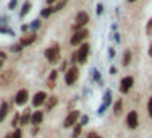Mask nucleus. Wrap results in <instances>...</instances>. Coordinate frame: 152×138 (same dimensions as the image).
Wrapping results in <instances>:
<instances>
[{"label": "nucleus", "instance_id": "42", "mask_svg": "<svg viewBox=\"0 0 152 138\" xmlns=\"http://www.w3.org/2000/svg\"><path fill=\"white\" fill-rule=\"evenodd\" d=\"M5 138H12V133H8V135H7Z\"/></svg>", "mask_w": 152, "mask_h": 138}, {"label": "nucleus", "instance_id": "39", "mask_svg": "<svg viewBox=\"0 0 152 138\" xmlns=\"http://www.w3.org/2000/svg\"><path fill=\"white\" fill-rule=\"evenodd\" d=\"M28 28H29V26H26V24H23V26H21V31H23V32H24V31H28Z\"/></svg>", "mask_w": 152, "mask_h": 138}, {"label": "nucleus", "instance_id": "4", "mask_svg": "<svg viewBox=\"0 0 152 138\" xmlns=\"http://www.w3.org/2000/svg\"><path fill=\"white\" fill-rule=\"evenodd\" d=\"M88 34H89V32L86 31V30H76V32H75L73 36H71V39H70L71 46H78V44H81V42L84 41L86 38H88Z\"/></svg>", "mask_w": 152, "mask_h": 138}, {"label": "nucleus", "instance_id": "43", "mask_svg": "<svg viewBox=\"0 0 152 138\" xmlns=\"http://www.w3.org/2000/svg\"><path fill=\"white\" fill-rule=\"evenodd\" d=\"M47 2H49V3H53V2H55V0H47Z\"/></svg>", "mask_w": 152, "mask_h": 138}, {"label": "nucleus", "instance_id": "26", "mask_svg": "<svg viewBox=\"0 0 152 138\" xmlns=\"http://www.w3.org/2000/svg\"><path fill=\"white\" fill-rule=\"evenodd\" d=\"M39 26H41V21H39V20H34V21L31 23V30H32V31H34V30H37Z\"/></svg>", "mask_w": 152, "mask_h": 138}, {"label": "nucleus", "instance_id": "45", "mask_svg": "<svg viewBox=\"0 0 152 138\" xmlns=\"http://www.w3.org/2000/svg\"><path fill=\"white\" fill-rule=\"evenodd\" d=\"M128 2H136V0H128Z\"/></svg>", "mask_w": 152, "mask_h": 138}, {"label": "nucleus", "instance_id": "9", "mask_svg": "<svg viewBox=\"0 0 152 138\" xmlns=\"http://www.w3.org/2000/svg\"><path fill=\"white\" fill-rule=\"evenodd\" d=\"M89 21V15L86 12H79L78 15H76V23H75V28L76 30H79V28H83L86 23Z\"/></svg>", "mask_w": 152, "mask_h": 138}, {"label": "nucleus", "instance_id": "27", "mask_svg": "<svg viewBox=\"0 0 152 138\" xmlns=\"http://www.w3.org/2000/svg\"><path fill=\"white\" fill-rule=\"evenodd\" d=\"M39 133V125H32V128H31V137H36Z\"/></svg>", "mask_w": 152, "mask_h": 138}, {"label": "nucleus", "instance_id": "12", "mask_svg": "<svg viewBox=\"0 0 152 138\" xmlns=\"http://www.w3.org/2000/svg\"><path fill=\"white\" fill-rule=\"evenodd\" d=\"M36 41V34L34 32H29V34H26V36H23V39L20 41V44L23 46V47H26V46H29L32 44V42Z\"/></svg>", "mask_w": 152, "mask_h": 138}, {"label": "nucleus", "instance_id": "21", "mask_svg": "<svg viewBox=\"0 0 152 138\" xmlns=\"http://www.w3.org/2000/svg\"><path fill=\"white\" fill-rule=\"evenodd\" d=\"M92 78L96 80V81L99 83V85H104V81H102V80H100V73H99V72L96 70V68H94V70H92Z\"/></svg>", "mask_w": 152, "mask_h": 138}, {"label": "nucleus", "instance_id": "44", "mask_svg": "<svg viewBox=\"0 0 152 138\" xmlns=\"http://www.w3.org/2000/svg\"><path fill=\"white\" fill-rule=\"evenodd\" d=\"M2 65H3V60H0V68H2Z\"/></svg>", "mask_w": 152, "mask_h": 138}, {"label": "nucleus", "instance_id": "41", "mask_svg": "<svg viewBox=\"0 0 152 138\" xmlns=\"http://www.w3.org/2000/svg\"><path fill=\"white\" fill-rule=\"evenodd\" d=\"M149 55L152 57V44H151V47H149Z\"/></svg>", "mask_w": 152, "mask_h": 138}, {"label": "nucleus", "instance_id": "11", "mask_svg": "<svg viewBox=\"0 0 152 138\" xmlns=\"http://www.w3.org/2000/svg\"><path fill=\"white\" fill-rule=\"evenodd\" d=\"M42 120H44V112L37 111L31 114V125H41Z\"/></svg>", "mask_w": 152, "mask_h": 138}, {"label": "nucleus", "instance_id": "29", "mask_svg": "<svg viewBox=\"0 0 152 138\" xmlns=\"http://www.w3.org/2000/svg\"><path fill=\"white\" fill-rule=\"evenodd\" d=\"M146 32H147V34H152V18H151V20H149V23H147V28H146Z\"/></svg>", "mask_w": 152, "mask_h": 138}, {"label": "nucleus", "instance_id": "7", "mask_svg": "<svg viewBox=\"0 0 152 138\" xmlns=\"http://www.w3.org/2000/svg\"><path fill=\"white\" fill-rule=\"evenodd\" d=\"M133 85H134V80H133V77H125V78L121 80V83H120V91L123 94H126L129 89L133 88Z\"/></svg>", "mask_w": 152, "mask_h": 138}, {"label": "nucleus", "instance_id": "31", "mask_svg": "<svg viewBox=\"0 0 152 138\" xmlns=\"http://www.w3.org/2000/svg\"><path fill=\"white\" fill-rule=\"evenodd\" d=\"M21 49H23V46H21V44H15V46H12V52H20Z\"/></svg>", "mask_w": 152, "mask_h": 138}, {"label": "nucleus", "instance_id": "28", "mask_svg": "<svg viewBox=\"0 0 152 138\" xmlns=\"http://www.w3.org/2000/svg\"><path fill=\"white\" fill-rule=\"evenodd\" d=\"M107 107H108V106H105V104H102V106H100L99 109H97V114H99V115H102L104 112L107 111Z\"/></svg>", "mask_w": 152, "mask_h": 138}, {"label": "nucleus", "instance_id": "32", "mask_svg": "<svg viewBox=\"0 0 152 138\" xmlns=\"http://www.w3.org/2000/svg\"><path fill=\"white\" fill-rule=\"evenodd\" d=\"M88 138H102V137H100V135H97L96 132H91V133L88 135Z\"/></svg>", "mask_w": 152, "mask_h": 138}, {"label": "nucleus", "instance_id": "38", "mask_svg": "<svg viewBox=\"0 0 152 138\" xmlns=\"http://www.w3.org/2000/svg\"><path fill=\"white\" fill-rule=\"evenodd\" d=\"M65 68H66V62H63V63H61L60 70H61V72H65Z\"/></svg>", "mask_w": 152, "mask_h": 138}, {"label": "nucleus", "instance_id": "10", "mask_svg": "<svg viewBox=\"0 0 152 138\" xmlns=\"http://www.w3.org/2000/svg\"><path fill=\"white\" fill-rule=\"evenodd\" d=\"M45 101H47V94L44 91H39V93L34 94V97H32V106L41 107L42 104H45Z\"/></svg>", "mask_w": 152, "mask_h": 138}, {"label": "nucleus", "instance_id": "36", "mask_svg": "<svg viewBox=\"0 0 152 138\" xmlns=\"http://www.w3.org/2000/svg\"><path fill=\"white\" fill-rule=\"evenodd\" d=\"M113 55H115V50L110 49V50H108V57H110V59H113Z\"/></svg>", "mask_w": 152, "mask_h": 138}, {"label": "nucleus", "instance_id": "16", "mask_svg": "<svg viewBox=\"0 0 152 138\" xmlns=\"http://www.w3.org/2000/svg\"><path fill=\"white\" fill-rule=\"evenodd\" d=\"M121 107H123V101L121 99H117V103H115V106H113L115 115H120L121 114Z\"/></svg>", "mask_w": 152, "mask_h": 138}, {"label": "nucleus", "instance_id": "22", "mask_svg": "<svg viewBox=\"0 0 152 138\" xmlns=\"http://www.w3.org/2000/svg\"><path fill=\"white\" fill-rule=\"evenodd\" d=\"M53 13V8H45V10H42V13H41V16L42 18H47V16H50Z\"/></svg>", "mask_w": 152, "mask_h": 138}, {"label": "nucleus", "instance_id": "23", "mask_svg": "<svg viewBox=\"0 0 152 138\" xmlns=\"http://www.w3.org/2000/svg\"><path fill=\"white\" fill-rule=\"evenodd\" d=\"M88 122H89V117H88V115H83V117H79V125H81V127L88 125Z\"/></svg>", "mask_w": 152, "mask_h": 138}, {"label": "nucleus", "instance_id": "14", "mask_svg": "<svg viewBox=\"0 0 152 138\" xmlns=\"http://www.w3.org/2000/svg\"><path fill=\"white\" fill-rule=\"evenodd\" d=\"M57 103H58V97H57V96H50V97H47V101H45V107H47V111L53 109V107L57 106Z\"/></svg>", "mask_w": 152, "mask_h": 138}, {"label": "nucleus", "instance_id": "30", "mask_svg": "<svg viewBox=\"0 0 152 138\" xmlns=\"http://www.w3.org/2000/svg\"><path fill=\"white\" fill-rule=\"evenodd\" d=\"M65 3H66V0H61V2H58V3H57V7L53 8V12H57V10H60V8H63Z\"/></svg>", "mask_w": 152, "mask_h": 138}, {"label": "nucleus", "instance_id": "40", "mask_svg": "<svg viewBox=\"0 0 152 138\" xmlns=\"http://www.w3.org/2000/svg\"><path fill=\"white\" fill-rule=\"evenodd\" d=\"M5 57H7L5 54H3V52H0V60H5Z\"/></svg>", "mask_w": 152, "mask_h": 138}, {"label": "nucleus", "instance_id": "25", "mask_svg": "<svg viewBox=\"0 0 152 138\" xmlns=\"http://www.w3.org/2000/svg\"><path fill=\"white\" fill-rule=\"evenodd\" d=\"M12 138H23V132H21L20 128H16L15 132L12 133Z\"/></svg>", "mask_w": 152, "mask_h": 138}, {"label": "nucleus", "instance_id": "5", "mask_svg": "<svg viewBox=\"0 0 152 138\" xmlns=\"http://www.w3.org/2000/svg\"><path fill=\"white\" fill-rule=\"evenodd\" d=\"M126 125H128V128H131V130L137 128V125H139V117H137L136 111L128 112V115H126Z\"/></svg>", "mask_w": 152, "mask_h": 138}, {"label": "nucleus", "instance_id": "34", "mask_svg": "<svg viewBox=\"0 0 152 138\" xmlns=\"http://www.w3.org/2000/svg\"><path fill=\"white\" fill-rule=\"evenodd\" d=\"M102 10H104L102 3H99V5H97V15H100V13H102Z\"/></svg>", "mask_w": 152, "mask_h": 138}, {"label": "nucleus", "instance_id": "19", "mask_svg": "<svg viewBox=\"0 0 152 138\" xmlns=\"http://www.w3.org/2000/svg\"><path fill=\"white\" fill-rule=\"evenodd\" d=\"M29 10H31V3H29V2H26V3L23 5V8H21V13H20V16L23 18L24 15H28V13H29Z\"/></svg>", "mask_w": 152, "mask_h": 138}, {"label": "nucleus", "instance_id": "6", "mask_svg": "<svg viewBox=\"0 0 152 138\" xmlns=\"http://www.w3.org/2000/svg\"><path fill=\"white\" fill-rule=\"evenodd\" d=\"M78 77H79V70L76 67H71L70 70L65 73V83H66V85H75Z\"/></svg>", "mask_w": 152, "mask_h": 138}, {"label": "nucleus", "instance_id": "17", "mask_svg": "<svg viewBox=\"0 0 152 138\" xmlns=\"http://www.w3.org/2000/svg\"><path fill=\"white\" fill-rule=\"evenodd\" d=\"M131 63V52L129 50H125V54H123V65H129Z\"/></svg>", "mask_w": 152, "mask_h": 138}, {"label": "nucleus", "instance_id": "2", "mask_svg": "<svg viewBox=\"0 0 152 138\" xmlns=\"http://www.w3.org/2000/svg\"><path fill=\"white\" fill-rule=\"evenodd\" d=\"M79 117H81L79 111H71L70 114H68L66 117H65V120H63V127H65V128H70V127H75L76 123H78Z\"/></svg>", "mask_w": 152, "mask_h": 138}, {"label": "nucleus", "instance_id": "20", "mask_svg": "<svg viewBox=\"0 0 152 138\" xmlns=\"http://www.w3.org/2000/svg\"><path fill=\"white\" fill-rule=\"evenodd\" d=\"M104 104H105V106H110L112 104V91L105 93V96H104Z\"/></svg>", "mask_w": 152, "mask_h": 138}, {"label": "nucleus", "instance_id": "15", "mask_svg": "<svg viewBox=\"0 0 152 138\" xmlns=\"http://www.w3.org/2000/svg\"><path fill=\"white\" fill-rule=\"evenodd\" d=\"M7 114H8V104L2 103V106H0V122L7 117Z\"/></svg>", "mask_w": 152, "mask_h": 138}, {"label": "nucleus", "instance_id": "3", "mask_svg": "<svg viewBox=\"0 0 152 138\" xmlns=\"http://www.w3.org/2000/svg\"><path fill=\"white\" fill-rule=\"evenodd\" d=\"M88 55H89V44L84 42V44H81V47L75 52V57H76V60H78L79 63H84L86 59H88Z\"/></svg>", "mask_w": 152, "mask_h": 138}, {"label": "nucleus", "instance_id": "18", "mask_svg": "<svg viewBox=\"0 0 152 138\" xmlns=\"http://www.w3.org/2000/svg\"><path fill=\"white\" fill-rule=\"evenodd\" d=\"M81 132H83V127L79 125V123H76L75 128H73V135H71V138H78L79 135H81Z\"/></svg>", "mask_w": 152, "mask_h": 138}, {"label": "nucleus", "instance_id": "1", "mask_svg": "<svg viewBox=\"0 0 152 138\" xmlns=\"http://www.w3.org/2000/svg\"><path fill=\"white\" fill-rule=\"evenodd\" d=\"M44 55H45V59L49 60L50 63H57V62L60 60V47L57 46V44L47 47L45 52H44Z\"/></svg>", "mask_w": 152, "mask_h": 138}, {"label": "nucleus", "instance_id": "37", "mask_svg": "<svg viewBox=\"0 0 152 138\" xmlns=\"http://www.w3.org/2000/svg\"><path fill=\"white\" fill-rule=\"evenodd\" d=\"M117 73V67H110V75H115Z\"/></svg>", "mask_w": 152, "mask_h": 138}, {"label": "nucleus", "instance_id": "24", "mask_svg": "<svg viewBox=\"0 0 152 138\" xmlns=\"http://www.w3.org/2000/svg\"><path fill=\"white\" fill-rule=\"evenodd\" d=\"M20 117H21V114H15V117H13V122H12V127H16V125H20Z\"/></svg>", "mask_w": 152, "mask_h": 138}, {"label": "nucleus", "instance_id": "8", "mask_svg": "<svg viewBox=\"0 0 152 138\" xmlns=\"http://www.w3.org/2000/svg\"><path fill=\"white\" fill-rule=\"evenodd\" d=\"M28 99H29L28 91L26 89H20V91L16 93V96H15V104H18V106H24V104L28 103Z\"/></svg>", "mask_w": 152, "mask_h": 138}, {"label": "nucleus", "instance_id": "35", "mask_svg": "<svg viewBox=\"0 0 152 138\" xmlns=\"http://www.w3.org/2000/svg\"><path fill=\"white\" fill-rule=\"evenodd\" d=\"M15 5H16V0H10V3H8V7H10V8L13 10V7H15Z\"/></svg>", "mask_w": 152, "mask_h": 138}, {"label": "nucleus", "instance_id": "13", "mask_svg": "<svg viewBox=\"0 0 152 138\" xmlns=\"http://www.w3.org/2000/svg\"><path fill=\"white\" fill-rule=\"evenodd\" d=\"M31 111H24V114H21L20 117V125H28V123H31Z\"/></svg>", "mask_w": 152, "mask_h": 138}, {"label": "nucleus", "instance_id": "33", "mask_svg": "<svg viewBox=\"0 0 152 138\" xmlns=\"http://www.w3.org/2000/svg\"><path fill=\"white\" fill-rule=\"evenodd\" d=\"M147 109H149V115L152 117V97L149 99V104H147Z\"/></svg>", "mask_w": 152, "mask_h": 138}]
</instances>
